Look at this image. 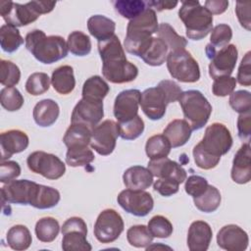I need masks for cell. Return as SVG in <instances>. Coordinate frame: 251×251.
Returning a JSON list of instances; mask_svg holds the SVG:
<instances>
[{
	"label": "cell",
	"mask_w": 251,
	"mask_h": 251,
	"mask_svg": "<svg viewBox=\"0 0 251 251\" xmlns=\"http://www.w3.org/2000/svg\"><path fill=\"white\" fill-rule=\"evenodd\" d=\"M2 202L30 205L44 210L55 207L60 199V192L51 186L38 184L28 179H13L1 187Z\"/></svg>",
	"instance_id": "1"
},
{
	"label": "cell",
	"mask_w": 251,
	"mask_h": 251,
	"mask_svg": "<svg viewBox=\"0 0 251 251\" xmlns=\"http://www.w3.org/2000/svg\"><path fill=\"white\" fill-rule=\"evenodd\" d=\"M232 142L230 131L225 125L214 123L207 126L203 138L192 150L196 166L202 170L214 169L221 157L230 150Z\"/></svg>",
	"instance_id": "2"
},
{
	"label": "cell",
	"mask_w": 251,
	"mask_h": 251,
	"mask_svg": "<svg viewBox=\"0 0 251 251\" xmlns=\"http://www.w3.org/2000/svg\"><path fill=\"white\" fill-rule=\"evenodd\" d=\"M98 52L102 60V75L112 83H126L134 80L138 75L137 67L126 60V53L119 37L98 42Z\"/></svg>",
	"instance_id": "3"
},
{
	"label": "cell",
	"mask_w": 251,
	"mask_h": 251,
	"mask_svg": "<svg viewBox=\"0 0 251 251\" xmlns=\"http://www.w3.org/2000/svg\"><path fill=\"white\" fill-rule=\"evenodd\" d=\"M25 48L42 64H53L67 57V41L60 35L47 36L40 29L29 31L25 38Z\"/></svg>",
	"instance_id": "4"
},
{
	"label": "cell",
	"mask_w": 251,
	"mask_h": 251,
	"mask_svg": "<svg viewBox=\"0 0 251 251\" xmlns=\"http://www.w3.org/2000/svg\"><path fill=\"white\" fill-rule=\"evenodd\" d=\"M178 18L185 26L186 36L192 40L203 39L213 28V15L199 1H182Z\"/></svg>",
	"instance_id": "5"
},
{
	"label": "cell",
	"mask_w": 251,
	"mask_h": 251,
	"mask_svg": "<svg viewBox=\"0 0 251 251\" xmlns=\"http://www.w3.org/2000/svg\"><path fill=\"white\" fill-rule=\"evenodd\" d=\"M177 101L184 120L192 130H198L207 124L212 113V105L202 92L195 89L186 90L181 93Z\"/></svg>",
	"instance_id": "6"
},
{
	"label": "cell",
	"mask_w": 251,
	"mask_h": 251,
	"mask_svg": "<svg viewBox=\"0 0 251 251\" xmlns=\"http://www.w3.org/2000/svg\"><path fill=\"white\" fill-rule=\"evenodd\" d=\"M166 62L168 71L173 78L188 83L199 80V65L187 50L181 49L169 52Z\"/></svg>",
	"instance_id": "7"
},
{
	"label": "cell",
	"mask_w": 251,
	"mask_h": 251,
	"mask_svg": "<svg viewBox=\"0 0 251 251\" xmlns=\"http://www.w3.org/2000/svg\"><path fill=\"white\" fill-rule=\"evenodd\" d=\"M206 54L210 59L209 75L215 79L229 76L236 65L238 51L234 44H228L221 49H215L210 43L206 45Z\"/></svg>",
	"instance_id": "8"
},
{
	"label": "cell",
	"mask_w": 251,
	"mask_h": 251,
	"mask_svg": "<svg viewBox=\"0 0 251 251\" xmlns=\"http://www.w3.org/2000/svg\"><path fill=\"white\" fill-rule=\"evenodd\" d=\"M64 251H90L91 245L86 239L87 226L79 217H72L66 220L61 228Z\"/></svg>",
	"instance_id": "9"
},
{
	"label": "cell",
	"mask_w": 251,
	"mask_h": 251,
	"mask_svg": "<svg viewBox=\"0 0 251 251\" xmlns=\"http://www.w3.org/2000/svg\"><path fill=\"white\" fill-rule=\"evenodd\" d=\"M28 169L47 179H58L65 175L66 165L56 155L44 151H34L26 159Z\"/></svg>",
	"instance_id": "10"
},
{
	"label": "cell",
	"mask_w": 251,
	"mask_h": 251,
	"mask_svg": "<svg viewBox=\"0 0 251 251\" xmlns=\"http://www.w3.org/2000/svg\"><path fill=\"white\" fill-rule=\"evenodd\" d=\"M124 227L122 216L114 209H105L98 215L93 231L99 242L111 243L120 237Z\"/></svg>",
	"instance_id": "11"
},
{
	"label": "cell",
	"mask_w": 251,
	"mask_h": 251,
	"mask_svg": "<svg viewBox=\"0 0 251 251\" xmlns=\"http://www.w3.org/2000/svg\"><path fill=\"white\" fill-rule=\"evenodd\" d=\"M119 136V124L112 120H105L92 128L90 147L99 155L108 156L116 148Z\"/></svg>",
	"instance_id": "12"
},
{
	"label": "cell",
	"mask_w": 251,
	"mask_h": 251,
	"mask_svg": "<svg viewBox=\"0 0 251 251\" xmlns=\"http://www.w3.org/2000/svg\"><path fill=\"white\" fill-rule=\"evenodd\" d=\"M0 15L7 25L16 27L27 25L39 18L38 12L32 1L25 4H20L12 1L0 2Z\"/></svg>",
	"instance_id": "13"
},
{
	"label": "cell",
	"mask_w": 251,
	"mask_h": 251,
	"mask_svg": "<svg viewBox=\"0 0 251 251\" xmlns=\"http://www.w3.org/2000/svg\"><path fill=\"white\" fill-rule=\"evenodd\" d=\"M117 201L126 212L136 217H145L154 207L153 197L145 190L128 188L122 190L117 197Z\"/></svg>",
	"instance_id": "14"
},
{
	"label": "cell",
	"mask_w": 251,
	"mask_h": 251,
	"mask_svg": "<svg viewBox=\"0 0 251 251\" xmlns=\"http://www.w3.org/2000/svg\"><path fill=\"white\" fill-rule=\"evenodd\" d=\"M103 117V101L81 98L72 112L71 124H81L92 129L101 122Z\"/></svg>",
	"instance_id": "15"
},
{
	"label": "cell",
	"mask_w": 251,
	"mask_h": 251,
	"mask_svg": "<svg viewBox=\"0 0 251 251\" xmlns=\"http://www.w3.org/2000/svg\"><path fill=\"white\" fill-rule=\"evenodd\" d=\"M141 92L138 89H126L121 91L114 102V116L118 123L127 122L138 114Z\"/></svg>",
	"instance_id": "16"
},
{
	"label": "cell",
	"mask_w": 251,
	"mask_h": 251,
	"mask_svg": "<svg viewBox=\"0 0 251 251\" xmlns=\"http://www.w3.org/2000/svg\"><path fill=\"white\" fill-rule=\"evenodd\" d=\"M168 104L165 93L158 85L149 87L141 93L139 106L146 117L152 121L161 120L165 116Z\"/></svg>",
	"instance_id": "17"
},
{
	"label": "cell",
	"mask_w": 251,
	"mask_h": 251,
	"mask_svg": "<svg viewBox=\"0 0 251 251\" xmlns=\"http://www.w3.org/2000/svg\"><path fill=\"white\" fill-rule=\"evenodd\" d=\"M217 243L220 248L227 251H244L248 247L249 237L243 228L230 224L218 231Z\"/></svg>",
	"instance_id": "18"
},
{
	"label": "cell",
	"mask_w": 251,
	"mask_h": 251,
	"mask_svg": "<svg viewBox=\"0 0 251 251\" xmlns=\"http://www.w3.org/2000/svg\"><path fill=\"white\" fill-rule=\"evenodd\" d=\"M28 143V136L20 129H10L2 132L0 135L1 161H7L14 154L25 151Z\"/></svg>",
	"instance_id": "19"
},
{
	"label": "cell",
	"mask_w": 251,
	"mask_h": 251,
	"mask_svg": "<svg viewBox=\"0 0 251 251\" xmlns=\"http://www.w3.org/2000/svg\"><path fill=\"white\" fill-rule=\"evenodd\" d=\"M230 176L238 184L248 183L251 179V147L245 142L237 150L232 161Z\"/></svg>",
	"instance_id": "20"
},
{
	"label": "cell",
	"mask_w": 251,
	"mask_h": 251,
	"mask_svg": "<svg viewBox=\"0 0 251 251\" xmlns=\"http://www.w3.org/2000/svg\"><path fill=\"white\" fill-rule=\"evenodd\" d=\"M147 168L152 173L153 176L158 178H173L180 184L184 182L187 177L186 171L178 163L169 159L168 157L150 160Z\"/></svg>",
	"instance_id": "21"
},
{
	"label": "cell",
	"mask_w": 251,
	"mask_h": 251,
	"mask_svg": "<svg viewBox=\"0 0 251 251\" xmlns=\"http://www.w3.org/2000/svg\"><path fill=\"white\" fill-rule=\"evenodd\" d=\"M213 236L210 225L204 221L191 223L187 232V247L190 251H206Z\"/></svg>",
	"instance_id": "22"
},
{
	"label": "cell",
	"mask_w": 251,
	"mask_h": 251,
	"mask_svg": "<svg viewBox=\"0 0 251 251\" xmlns=\"http://www.w3.org/2000/svg\"><path fill=\"white\" fill-rule=\"evenodd\" d=\"M153 175L148 168L132 166L126 169L123 175L124 184L128 189L145 190L153 184Z\"/></svg>",
	"instance_id": "23"
},
{
	"label": "cell",
	"mask_w": 251,
	"mask_h": 251,
	"mask_svg": "<svg viewBox=\"0 0 251 251\" xmlns=\"http://www.w3.org/2000/svg\"><path fill=\"white\" fill-rule=\"evenodd\" d=\"M59 114V105L52 99H43L37 102L32 112L35 124L42 127H47L55 124L58 120Z\"/></svg>",
	"instance_id": "24"
},
{
	"label": "cell",
	"mask_w": 251,
	"mask_h": 251,
	"mask_svg": "<svg viewBox=\"0 0 251 251\" xmlns=\"http://www.w3.org/2000/svg\"><path fill=\"white\" fill-rule=\"evenodd\" d=\"M192 129L185 120L176 119L168 124L163 134L169 140L173 148L183 146L190 138Z\"/></svg>",
	"instance_id": "25"
},
{
	"label": "cell",
	"mask_w": 251,
	"mask_h": 251,
	"mask_svg": "<svg viewBox=\"0 0 251 251\" xmlns=\"http://www.w3.org/2000/svg\"><path fill=\"white\" fill-rule=\"evenodd\" d=\"M51 84L56 92L62 95L70 94L75 86L73 67L63 65L55 69L51 76Z\"/></svg>",
	"instance_id": "26"
},
{
	"label": "cell",
	"mask_w": 251,
	"mask_h": 251,
	"mask_svg": "<svg viewBox=\"0 0 251 251\" xmlns=\"http://www.w3.org/2000/svg\"><path fill=\"white\" fill-rule=\"evenodd\" d=\"M87 28L89 33L101 42L115 35L116 24L103 15H93L87 20Z\"/></svg>",
	"instance_id": "27"
},
{
	"label": "cell",
	"mask_w": 251,
	"mask_h": 251,
	"mask_svg": "<svg viewBox=\"0 0 251 251\" xmlns=\"http://www.w3.org/2000/svg\"><path fill=\"white\" fill-rule=\"evenodd\" d=\"M91 128L81 124H71L66 130L63 141L67 148L90 145Z\"/></svg>",
	"instance_id": "28"
},
{
	"label": "cell",
	"mask_w": 251,
	"mask_h": 251,
	"mask_svg": "<svg viewBox=\"0 0 251 251\" xmlns=\"http://www.w3.org/2000/svg\"><path fill=\"white\" fill-rule=\"evenodd\" d=\"M169 48L159 37H152V41L143 55L140 57L147 65L158 67L165 63L169 55Z\"/></svg>",
	"instance_id": "29"
},
{
	"label": "cell",
	"mask_w": 251,
	"mask_h": 251,
	"mask_svg": "<svg viewBox=\"0 0 251 251\" xmlns=\"http://www.w3.org/2000/svg\"><path fill=\"white\" fill-rule=\"evenodd\" d=\"M109 91L110 86L101 76L92 75L84 81L81 95L84 99L103 101Z\"/></svg>",
	"instance_id": "30"
},
{
	"label": "cell",
	"mask_w": 251,
	"mask_h": 251,
	"mask_svg": "<svg viewBox=\"0 0 251 251\" xmlns=\"http://www.w3.org/2000/svg\"><path fill=\"white\" fill-rule=\"evenodd\" d=\"M6 240L10 248L16 251L26 250L31 242L32 237L29 229L24 225H16L9 228L6 235Z\"/></svg>",
	"instance_id": "31"
},
{
	"label": "cell",
	"mask_w": 251,
	"mask_h": 251,
	"mask_svg": "<svg viewBox=\"0 0 251 251\" xmlns=\"http://www.w3.org/2000/svg\"><path fill=\"white\" fill-rule=\"evenodd\" d=\"M222 196L219 189L213 185H208L207 189L200 196L193 198L195 207L203 213L215 212L221 205Z\"/></svg>",
	"instance_id": "32"
},
{
	"label": "cell",
	"mask_w": 251,
	"mask_h": 251,
	"mask_svg": "<svg viewBox=\"0 0 251 251\" xmlns=\"http://www.w3.org/2000/svg\"><path fill=\"white\" fill-rule=\"evenodd\" d=\"M34 231L39 241L49 243L57 238L60 231V225L55 218L44 217L36 222Z\"/></svg>",
	"instance_id": "33"
},
{
	"label": "cell",
	"mask_w": 251,
	"mask_h": 251,
	"mask_svg": "<svg viewBox=\"0 0 251 251\" xmlns=\"http://www.w3.org/2000/svg\"><path fill=\"white\" fill-rule=\"evenodd\" d=\"M158 26L159 24L156 12L153 9L146 7L141 14L128 22L126 28L144 30L154 34L158 30Z\"/></svg>",
	"instance_id": "34"
},
{
	"label": "cell",
	"mask_w": 251,
	"mask_h": 251,
	"mask_svg": "<svg viewBox=\"0 0 251 251\" xmlns=\"http://www.w3.org/2000/svg\"><path fill=\"white\" fill-rule=\"evenodd\" d=\"M172 146L164 134H155L149 137L145 144V152L150 160L168 157Z\"/></svg>",
	"instance_id": "35"
},
{
	"label": "cell",
	"mask_w": 251,
	"mask_h": 251,
	"mask_svg": "<svg viewBox=\"0 0 251 251\" xmlns=\"http://www.w3.org/2000/svg\"><path fill=\"white\" fill-rule=\"evenodd\" d=\"M24 43V38L20 30L11 25H3L0 27V45L3 51L13 53Z\"/></svg>",
	"instance_id": "36"
},
{
	"label": "cell",
	"mask_w": 251,
	"mask_h": 251,
	"mask_svg": "<svg viewBox=\"0 0 251 251\" xmlns=\"http://www.w3.org/2000/svg\"><path fill=\"white\" fill-rule=\"evenodd\" d=\"M158 37L162 39L168 46L170 52L185 49L187 40L176 33L175 28L168 23H162L158 26Z\"/></svg>",
	"instance_id": "37"
},
{
	"label": "cell",
	"mask_w": 251,
	"mask_h": 251,
	"mask_svg": "<svg viewBox=\"0 0 251 251\" xmlns=\"http://www.w3.org/2000/svg\"><path fill=\"white\" fill-rule=\"evenodd\" d=\"M68 50L75 56H86L91 51V41L87 34L75 30L71 32L67 39Z\"/></svg>",
	"instance_id": "38"
},
{
	"label": "cell",
	"mask_w": 251,
	"mask_h": 251,
	"mask_svg": "<svg viewBox=\"0 0 251 251\" xmlns=\"http://www.w3.org/2000/svg\"><path fill=\"white\" fill-rule=\"evenodd\" d=\"M95 156L88 146L68 148L66 153V163L71 167H85L92 163Z\"/></svg>",
	"instance_id": "39"
},
{
	"label": "cell",
	"mask_w": 251,
	"mask_h": 251,
	"mask_svg": "<svg viewBox=\"0 0 251 251\" xmlns=\"http://www.w3.org/2000/svg\"><path fill=\"white\" fill-rule=\"evenodd\" d=\"M148 227L144 225H136L130 226L126 231L127 242L136 248H146L153 240Z\"/></svg>",
	"instance_id": "40"
},
{
	"label": "cell",
	"mask_w": 251,
	"mask_h": 251,
	"mask_svg": "<svg viewBox=\"0 0 251 251\" xmlns=\"http://www.w3.org/2000/svg\"><path fill=\"white\" fill-rule=\"evenodd\" d=\"M115 10L129 21L137 17L146 9V3L142 0H117L113 2Z\"/></svg>",
	"instance_id": "41"
},
{
	"label": "cell",
	"mask_w": 251,
	"mask_h": 251,
	"mask_svg": "<svg viewBox=\"0 0 251 251\" xmlns=\"http://www.w3.org/2000/svg\"><path fill=\"white\" fill-rule=\"evenodd\" d=\"M50 82L51 78L47 74L33 73L28 76L25 82V90L32 96H38L48 91Z\"/></svg>",
	"instance_id": "42"
},
{
	"label": "cell",
	"mask_w": 251,
	"mask_h": 251,
	"mask_svg": "<svg viewBox=\"0 0 251 251\" xmlns=\"http://www.w3.org/2000/svg\"><path fill=\"white\" fill-rule=\"evenodd\" d=\"M25 99L21 92L15 87H4L0 91V103L2 107L9 111L15 112L20 110L24 105Z\"/></svg>",
	"instance_id": "43"
},
{
	"label": "cell",
	"mask_w": 251,
	"mask_h": 251,
	"mask_svg": "<svg viewBox=\"0 0 251 251\" xmlns=\"http://www.w3.org/2000/svg\"><path fill=\"white\" fill-rule=\"evenodd\" d=\"M21 78V71L19 67L7 60L0 62V82L6 87H14L17 85Z\"/></svg>",
	"instance_id": "44"
},
{
	"label": "cell",
	"mask_w": 251,
	"mask_h": 251,
	"mask_svg": "<svg viewBox=\"0 0 251 251\" xmlns=\"http://www.w3.org/2000/svg\"><path fill=\"white\" fill-rule=\"evenodd\" d=\"M147 227L153 237L168 238L172 235L174 227L172 223L164 216L156 215L150 219Z\"/></svg>",
	"instance_id": "45"
},
{
	"label": "cell",
	"mask_w": 251,
	"mask_h": 251,
	"mask_svg": "<svg viewBox=\"0 0 251 251\" xmlns=\"http://www.w3.org/2000/svg\"><path fill=\"white\" fill-rule=\"evenodd\" d=\"M119 124V123H118ZM144 122L140 116H136L133 119L119 124L120 136L125 140H133L139 137L144 131Z\"/></svg>",
	"instance_id": "46"
},
{
	"label": "cell",
	"mask_w": 251,
	"mask_h": 251,
	"mask_svg": "<svg viewBox=\"0 0 251 251\" xmlns=\"http://www.w3.org/2000/svg\"><path fill=\"white\" fill-rule=\"evenodd\" d=\"M232 38V29L228 25L220 24L212 28L210 44L215 49H221L228 45Z\"/></svg>",
	"instance_id": "47"
},
{
	"label": "cell",
	"mask_w": 251,
	"mask_h": 251,
	"mask_svg": "<svg viewBox=\"0 0 251 251\" xmlns=\"http://www.w3.org/2000/svg\"><path fill=\"white\" fill-rule=\"evenodd\" d=\"M228 103L236 113H248L251 110V94L247 90L233 91L229 95Z\"/></svg>",
	"instance_id": "48"
},
{
	"label": "cell",
	"mask_w": 251,
	"mask_h": 251,
	"mask_svg": "<svg viewBox=\"0 0 251 251\" xmlns=\"http://www.w3.org/2000/svg\"><path fill=\"white\" fill-rule=\"evenodd\" d=\"M236 86V79L233 76H222L214 79L212 91L215 96L225 97L230 95Z\"/></svg>",
	"instance_id": "49"
},
{
	"label": "cell",
	"mask_w": 251,
	"mask_h": 251,
	"mask_svg": "<svg viewBox=\"0 0 251 251\" xmlns=\"http://www.w3.org/2000/svg\"><path fill=\"white\" fill-rule=\"evenodd\" d=\"M209 183L207 179L203 176L192 175L185 179L184 190L185 192L190 195L192 198L200 196L202 193L205 192Z\"/></svg>",
	"instance_id": "50"
},
{
	"label": "cell",
	"mask_w": 251,
	"mask_h": 251,
	"mask_svg": "<svg viewBox=\"0 0 251 251\" xmlns=\"http://www.w3.org/2000/svg\"><path fill=\"white\" fill-rule=\"evenodd\" d=\"M21 175V167L16 161H1L0 181L2 183L16 179Z\"/></svg>",
	"instance_id": "51"
},
{
	"label": "cell",
	"mask_w": 251,
	"mask_h": 251,
	"mask_svg": "<svg viewBox=\"0 0 251 251\" xmlns=\"http://www.w3.org/2000/svg\"><path fill=\"white\" fill-rule=\"evenodd\" d=\"M236 82L243 86L251 85V52L248 51L242 58L236 76Z\"/></svg>",
	"instance_id": "52"
},
{
	"label": "cell",
	"mask_w": 251,
	"mask_h": 251,
	"mask_svg": "<svg viewBox=\"0 0 251 251\" xmlns=\"http://www.w3.org/2000/svg\"><path fill=\"white\" fill-rule=\"evenodd\" d=\"M179 184L178 181L173 178H158L153 183V188L162 196L168 197L178 191Z\"/></svg>",
	"instance_id": "53"
},
{
	"label": "cell",
	"mask_w": 251,
	"mask_h": 251,
	"mask_svg": "<svg viewBox=\"0 0 251 251\" xmlns=\"http://www.w3.org/2000/svg\"><path fill=\"white\" fill-rule=\"evenodd\" d=\"M158 86L165 93V95H166V97L169 101V104L177 101L178 98L180 97L181 93H182V90H181L180 86L176 82H175L174 80H170V79L161 80L158 83Z\"/></svg>",
	"instance_id": "54"
},
{
	"label": "cell",
	"mask_w": 251,
	"mask_h": 251,
	"mask_svg": "<svg viewBox=\"0 0 251 251\" xmlns=\"http://www.w3.org/2000/svg\"><path fill=\"white\" fill-rule=\"evenodd\" d=\"M238 137L245 142L250 141L251 136V114L250 112L239 114L237 119Z\"/></svg>",
	"instance_id": "55"
},
{
	"label": "cell",
	"mask_w": 251,
	"mask_h": 251,
	"mask_svg": "<svg viewBox=\"0 0 251 251\" xmlns=\"http://www.w3.org/2000/svg\"><path fill=\"white\" fill-rule=\"evenodd\" d=\"M250 2H236L235 7V14L238 19L239 24L242 27L247 30L251 28V22H250Z\"/></svg>",
	"instance_id": "56"
},
{
	"label": "cell",
	"mask_w": 251,
	"mask_h": 251,
	"mask_svg": "<svg viewBox=\"0 0 251 251\" xmlns=\"http://www.w3.org/2000/svg\"><path fill=\"white\" fill-rule=\"evenodd\" d=\"M204 7L212 15L223 14L228 7V1L226 0H207L204 3Z\"/></svg>",
	"instance_id": "57"
},
{
	"label": "cell",
	"mask_w": 251,
	"mask_h": 251,
	"mask_svg": "<svg viewBox=\"0 0 251 251\" xmlns=\"http://www.w3.org/2000/svg\"><path fill=\"white\" fill-rule=\"evenodd\" d=\"M146 6L153 9L155 12H161L164 10H172L178 4L177 1H145Z\"/></svg>",
	"instance_id": "58"
}]
</instances>
